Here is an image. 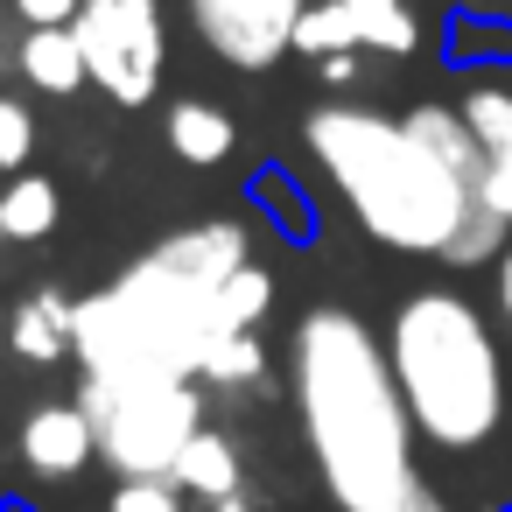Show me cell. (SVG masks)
Instances as JSON below:
<instances>
[{
    "mask_svg": "<svg viewBox=\"0 0 512 512\" xmlns=\"http://www.w3.org/2000/svg\"><path fill=\"white\" fill-rule=\"evenodd\" d=\"M302 148L386 253L442 267H491L505 253V218L484 197V148L456 106H414L393 120L323 99L302 120Z\"/></svg>",
    "mask_w": 512,
    "mask_h": 512,
    "instance_id": "cell-1",
    "label": "cell"
},
{
    "mask_svg": "<svg viewBox=\"0 0 512 512\" xmlns=\"http://www.w3.org/2000/svg\"><path fill=\"white\" fill-rule=\"evenodd\" d=\"M253 267V232L239 218H197L148 253H134L106 288L78 295L71 323V365L99 386H155V379H197L218 337L232 330L225 288Z\"/></svg>",
    "mask_w": 512,
    "mask_h": 512,
    "instance_id": "cell-2",
    "label": "cell"
},
{
    "mask_svg": "<svg viewBox=\"0 0 512 512\" xmlns=\"http://www.w3.org/2000/svg\"><path fill=\"white\" fill-rule=\"evenodd\" d=\"M288 400L302 449L316 463V484L330 491L337 512H407L421 498V463H414V421L386 365V337L344 309L316 302L302 309L288 337Z\"/></svg>",
    "mask_w": 512,
    "mask_h": 512,
    "instance_id": "cell-3",
    "label": "cell"
},
{
    "mask_svg": "<svg viewBox=\"0 0 512 512\" xmlns=\"http://www.w3.org/2000/svg\"><path fill=\"white\" fill-rule=\"evenodd\" d=\"M386 365L428 449L470 456L505 428V358L484 309L463 288H414L386 323Z\"/></svg>",
    "mask_w": 512,
    "mask_h": 512,
    "instance_id": "cell-4",
    "label": "cell"
},
{
    "mask_svg": "<svg viewBox=\"0 0 512 512\" xmlns=\"http://www.w3.org/2000/svg\"><path fill=\"white\" fill-rule=\"evenodd\" d=\"M71 400L92 414L99 463L113 477H169L176 456L211 421V393L197 379H155V386H99V379H78Z\"/></svg>",
    "mask_w": 512,
    "mask_h": 512,
    "instance_id": "cell-5",
    "label": "cell"
},
{
    "mask_svg": "<svg viewBox=\"0 0 512 512\" xmlns=\"http://www.w3.org/2000/svg\"><path fill=\"white\" fill-rule=\"evenodd\" d=\"M92 92H106L113 106H148L162 92L169 71V29H162V0H78L71 22Z\"/></svg>",
    "mask_w": 512,
    "mask_h": 512,
    "instance_id": "cell-6",
    "label": "cell"
},
{
    "mask_svg": "<svg viewBox=\"0 0 512 512\" xmlns=\"http://www.w3.org/2000/svg\"><path fill=\"white\" fill-rule=\"evenodd\" d=\"M309 15V0H190L197 43L232 64V71H274L295 50V22Z\"/></svg>",
    "mask_w": 512,
    "mask_h": 512,
    "instance_id": "cell-7",
    "label": "cell"
},
{
    "mask_svg": "<svg viewBox=\"0 0 512 512\" xmlns=\"http://www.w3.org/2000/svg\"><path fill=\"white\" fill-rule=\"evenodd\" d=\"M15 456L36 484H71L99 463V435H92V414L78 400H36L15 428Z\"/></svg>",
    "mask_w": 512,
    "mask_h": 512,
    "instance_id": "cell-8",
    "label": "cell"
},
{
    "mask_svg": "<svg viewBox=\"0 0 512 512\" xmlns=\"http://www.w3.org/2000/svg\"><path fill=\"white\" fill-rule=\"evenodd\" d=\"M176 491L197 505V512H260V484H253V470H246V449H239V435L232 428H197V442L176 456Z\"/></svg>",
    "mask_w": 512,
    "mask_h": 512,
    "instance_id": "cell-9",
    "label": "cell"
},
{
    "mask_svg": "<svg viewBox=\"0 0 512 512\" xmlns=\"http://www.w3.org/2000/svg\"><path fill=\"white\" fill-rule=\"evenodd\" d=\"M456 113L470 120V134L484 148V197L512 232V78H477Z\"/></svg>",
    "mask_w": 512,
    "mask_h": 512,
    "instance_id": "cell-10",
    "label": "cell"
},
{
    "mask_svg": "<svg viewBox=\"0 0 512 512\" xmlns=\"http://www.w3.org/2000/svg\"><path fill=\"white\" fill-rule=\"evenodd\" d=\"M0 323H8V351H15L22 365H64V358H71L78 295H64V288H29Z\"/></svg>",
    "mask_w": 512,
    "mask_h": 512,
    "instance_id": "cell-11",
    "label": "cell"
},
{
    "mask_svg": "<svg viewBox=\"0 0 512 512\" xmlns=\"http://www.w3.org/2000/svg\"><path fill=\"white\" fill-rule=\"evenodd\" d=\"M15 71H22V85L43 92V99H78V92L92 85L85 50H78L71 29H29V36L15 43Z\"/></svg>",
    "mask_w": 512,
    "mask_h": 512,
    "instance_id": "cell-12",
    "label": "cell"
},
{
    "mask_svg": "<svg viewBox=\"0 0 512 512\" xmlns=\"http://www.w3.org/2000/svg\"><path fill=\"white\" fill-rule=\"evenodd\" d=\"M169 148H176V162H190V169H218V162L239 148V127H232V113L211 106V99H176V106H169Z\"/></svg>",
    "mask_w": 512,
    "mask_h": 512,
    "instance_id": "cell-13",
    "label": "cell"
},
{
    "mask_svg": "<svg viewBox=\"0 0 512 512\" xmlns=\"http://www.w3.org/2000/svg\"><path fill=\"white\" fill-rule=\"evenodd\" d=\"M57 218H64V190H57L50 176L22 169V176L0 183V239L36 246V239H50V232H57Z\"/></svg>",
    "mask_w": 512,
    "mask_h": 512,
    "instance_id": "cell-14",
    "label": "cell"
},
{
    "mask_svg": "<svg viewBox=\"0 0 512 512\" xmlns=\"http://www.w3.org/2000/svg\"><path fill=\"white\" fill-rule=\"evenodd\" d=\"M351 8V29H358V50H379V57H414L421 50V22L407 0H344Z\"/></svg>",
    "mask_w": 512,
    "mask_h": 512,
    "instance_id": "cell-15",
    "label": "cell"
},
{
    "mask_svg": "<svg viewBox=\"0 0 512 512\" xmlns=\"http://www.w3.org/2000/svg\"><path fill=\"white\" fill-rule=\"evenodd\" d=\"M260 379H267V344H260V330L218 337V344H211V358H204V372H197V386H204V393H253Z\"/></svg>",
    "mask_w": 512,
    "mask_h": 512,
    "instance_id": "cell-16",
    "label": "cell"
},
{
    "mask_svg": "<svg viewBox=\"0 0 512 512\" xmlns=\"http://www.w3.org/2000/svg\"><path fill=\"white\" fill-rule=\"evenodd\" d=\"M344 50H358L351 8H344V0H309V15L295 22V57L323 64V57H344Z\"/></svg>",
    "mask_w": 512,
    "mask_h": 512,
    "instance_id": "cell-17",
    "label": "cell"
},
{
    "mask_svg": "<svg viewBox=\"0 0 512 512\" xmlns=\"http://www.w3.org/2000/svg\"><path fill=\"white\" fill-rule=\"evenodd\" d=\"M253 204H260V211H267V218H274V225L295 239V246L316 232V218H309V197L295 190V176H288V169H260V176H253Z\"/></svg>",
    "mask_w": 512,
    "mask_h": 512,
    "instance_id": "cell-18",
    "label": "cell"
},
{
    "mask_svg": "<svg viewBox=\"0 0 512 512\" xmlns=\"http://www.w3.org/2000/svg\"><path fill=\"white\" fill-rule=\"evenodd\" d=\"M106 512H190V498L176 491V477H113Z\"/></svg>",
    "mask_w": 512,
    "mask_h": 512,
    "instance_id": "cell-19",
    "label": "cell"
},
{
    "mask_svg": "<svg viewBox=\"0 0 512 512\" xmlns=\"http://www.w3.org/2000/svg\"><path fill=\"white\" fill-rule=\"evenodd\" d=\"M29 155H36V113L0 92V176H22Z\"/></svg>",
    "mask_w": 512,
    "mask_h": 512,
    "instance_id": "cell-20",
    "label": "cell"
},
{
    "mask_svg": "<svg viewBox=\"0 0 512 512\" xmlns=\"http://www.w3.org/2000/svg\"><path fill=\"white\" fill-rule=\"evenodd\" d=\"M491 281H498V316H505V330H512V246L491 260Z\"/></svg>",
    "mask_w": 512,
    "mask_h": 512,
    "instance_id": "cell-21",
    "label": "cell"
},
{
    "mask_svg": "<svg viewBox=\"0 0 512 512\" xmlns=\"http://www.w3.org/2000/svg\"><path fill=\"white\" fill-rule=\"evenodd\" d=\"M316 78H323V85H351V78H358V50H344V57H323V64H316Z\"/></svg>",
    "mask_w": 512,
    "mask_h": 512,
    "instance_id": "cell-22",
    "label": "cell"
},
{
    "mask_svg": "<svg viewBox=\"0 0 512 512\" xmlns=\"http://www.w3.org/2000/svg\"><path fill=\"white\" fill-rule=\"evenodd\" d=\"M407 512H456V505H449V498H442V491H435V484H421V498H414V505H407Z\"/></svg>",
    "mask_w": 512,
    "mask_h": 512,
    "instance_id": "cell-23",
    "label": "cell"
},
{
    "mask_svg": "<svg viewBox=\"0 0 512 512\" xmlns=\"http://www.w3.org/2000/svg\"><path fill=\"white\" fill-rule=\"evenodd\" d=\"M0 351H8V323H0Z\"/></svg>",
    "mask_w": 512,
    "mask_h": 512,
    "instance_id": "cell-24",
    "label": "cell"
},
{
    "mask_svg": "<svg viewBox=\"0 0 512 512\" xmlns=\"http://www.w3.org/2000/svg\"><path fill=\"white\" fill-rule=\"evenodd\" d=\"M8 512H29V505H8Z\"/></svg>",
    "mask_w": 512,
    "mask_h": 512,
    "instance_id": "cell-25",
    "label": "cell"
},
{
    "mask_svg": "<svg viewBox=\"0 0 512 512\" xmlns=\"http://www.w3.org/2000/svg\"><path fill=\"white\" fill-rule=\"evenodd\" d=\"M498 512H512V505H498Z\"/></svg>",
    "mask_w": 512,
    "mask_h": 512,
    "instance_id": "cell-26",
    "label": "cell"
},
{
    "mask_svg": "<svg viewBox=\"0 0 512 512\" xmlns=\"http://www.w3.org/2000/svg\"><path fill=\"white\" fill-rule=\"evenodd\" d=\"M0 246H8V239H0Z\"/></svg>",
    "mask_w": 512,
    "mask_h": 512,
    "instance_id": "cell-27",
    "label": "cell"
}]
</instances>
